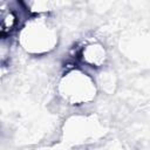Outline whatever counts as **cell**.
<instances>
[{
  "label": "cell",
  "mask_w": 150,
  "mask_h": 150,
  "mask_svg": "<svg viewBox=\"0 0 150 150\" xmlns=\"http://www.w3.org/2000/svg\"><path fill=\"white\" fill-rule=\"evenodd\" d=\"M21 42L27 50L30 52H48L55 42L56 36L47 20L35 18L26 23L21 32Z\"/></svg>",
  "instance_id": "6da1fadb"
},
{
  "label": "cell",
  "mask_w": 150,
  "mask_h": 150,
  "mask_svg": "<svg viewBox=\"0 0 150 150\" xmlns=\"http://www.w3.org/2000/svg\"><path fill=\"white\" fill-rule=\"evenodd\" d=\"M63 96L74 104H81L93 97L95 88L87 74L81 71H70L61 82ZM95 95V94H94Z\"/></svg>",
  "instance_id": "7a4b0ae2"
},
{
  "label": "cell",
  "mask_w": 150,
  "mask_h": 150,
  "mask_svg": "<svg viewBox=\"0 0 150 150\" xmlns=\"http://www.w3.org/2000/svg\"><path fill=\"white\" fill-rule=\"evenodd\" d=\"M18 23V16L15 12L11 8L1 7V34L2 36L8 35L16 26Z\"/></svg>",
  "instance_id": "3957f363"
},
{
  "label": "cell",
  "mask_w": 150,
  "mask_h": 150,
  "mask_svg": "<svg viewBox=\"0 0 150 150\" xmlns=\"http://www.w3.org/2000/svg\"><path fill=\"white\" fill-rule=\"evenodd\" d=\"M83 59L95 66H98L104 61V49L101 48V46H88L86 49H83Z\"/></svg>",
  "instance_id": "277c9868"
}]
</instances>
